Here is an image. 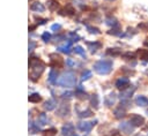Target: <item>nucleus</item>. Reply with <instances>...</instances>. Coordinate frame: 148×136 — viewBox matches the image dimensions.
Wrapping results in <instances>:
<instances>
[{
  "instance_id": "obj_1",
  "label": "nucleus",
  "mask_w": 148,
  "mask_h": 136,
  "mask_svg": "<svg viewBox=\"0 0 148 136\" xmlns=\"http://www.w3.org/2000/svg\"><path fill=\"white\" fill-rule=\"evenodd\" d=\"M29 67H30V73H29L30 80L37 81L39 78V76L42 75V73L44 71L45 65L38 58H30V60H29Z\"/></svg>"
},
{
  "instance_id": "obj_2",
  "label": "nucleus",
  "mask_w": 148,
  "mask_h": 136,
  "mask_svg": "<svg viewBox=\"0 0 148 136\" xmlns=\"http://www.w3.org/2000/svg\"><path fill=\"white\" fill-rule=\"evenodd\" d=\"M76 83V77H75V74L71 70L68 71H65L59 78H58V82L57 84H59L60 86H66V88H69V86H74Z\"/></svg>"
},
{
  "instance_id": "obj_3",
  "label": "nucleus",
  "mask_w": 148,
  "mask_h": 136,
  "mask_svg": "<svg viewBox=\"0 0 148 136\" xmlns=\"http://www.w3.org/2000/svg\"><path fill=\"white\" fill-rule=\"evenodd\" d=\"M112 60H99L95 62L94 69L99 75H108L112 70Z\"/></svg>"
},
{
  "instance_id": "obj_4",
  "label": "nucleus",
  "mask_w": 148,
  "mask_h": 136,
  "mask_svg": "<svg viewBox=\"0 0 148 136\" xmlns=\"http://www.w3.org/2000/svg\"><path fill=\"white\" fill-rule=\"evenodd\" d=\"M135 89H136V88H135L134 85H130L127 89L121 90V92H120V95H119L120 105H123V106H124V105H125V106L130 105V103H131V97L133 96Z\"/></svg>"
},
{
  "instance_id": "obj_5",
  "label": "nucleus",
  "mask_w": 148,
  "mask_h": 136,
  "mask_svg": "<svg viewBox=\"0 0 148 136\" xmlns=\"http://www.w3.org/2000/svg\"><path fill=\"white\" fill-rule=\"evenodd\" d=\"M130 122L134 127H140V126H142L145 123V118L142 115H140V114L134 113V114H131L130 115Z\"/></svg>"
},
{
  "instance_id": "obj_6",
  "label": "nucleus",
  "mask_w": 148,
  "mask_h": 136,
  "mask_svg": "<svg viewBox=\"0 0 148 136\" xmlns=\"http://www.w3.org/2000/svg\"><path fill=\"white\" fill-rule=\"evenodd\" d=\"M134 128H135V127H134L130 121H124V122L119 123V129H120V131L124 133V134H126V135L132 134V133L134 131Z\"/></svg>"
},
{
  "instance_id": "obj_7",
  "label": "nucleus",
  "mask_w": 148,
  "mask_h": 136,
  "mask_svg": "<svg viewBox=\"0 0 148 136\" xmlns=\"http://www.w3.org/2000/svg\"><path fill=\"white\" fill-rule=\"evenodd\" d=\"M96 120L95 121H92V122H89V121H81V122H79V124H77V128L81 130V131H84V133H89L91 129H92V127L96 124Z\"/></svg>"
},
{
  "instance_id": "obj_8",
  "label": "nucleus",
  "mask_w": 148,
  "mask_h": 136,
  "mask_svg": "<svg viewBox=\"0 0 148 136\" xmlns=\"http://www.w3.org/2000/svg\"><path fill=\"white\" fill-rule=\"evenodd\" d=\"M57 115L60 116V118H64V116L69 115V105L67 103L60 104L59 107H58V109H57Z\"/></svg>"
},
{
  "instance_id": "obj_9",
  "label": "nucleus",
  "mask_w": 148,
  "mask_h": 136,
  "mask_svg": "<svg viewBox=\"0 0 148 136\" xmlns=\"http://www.w3.org/2000/svg\"><path fill=\"white\" fill-rule=\"evenodd\" d=\"M130 86V80L127 77H119L116 81V88L119 90H125Z\"/></svg>"
},
{
  "instance_id": "obj_10",
  "label": "nucleus",
  "mask_w": 148,
  "mask_h": 136,
  "mask_svg": "<svg viewBox=\"0 0 148 136\" xmlns=\"http://www.w3.org/2000/svg\"><path fill=\"white\" fill-rule=\"evenodd\" d=\"M73 131H74V124L72 122H66L61 127V134H62V136H71Z\"/></svg>"
},
{
  "instance_id": "obj_11",
  "label": "nucleus",
  "mask_w": 148,
  "mask_h": 136,
  "mask_svg": "<svg viewBox=\"0 0 148 136\" xmlns=\"http://www.w3.org/2000/svg\"><path fill=\"white\" fill-rule=\"evenodd\" d=\"M50 58H51V66H52L53 68H57V67H61V66H62V59H61L59 55H57V54H51Z\"/></svg>"
},
{
  "instance_id": "obj_12",
  "label": "nucleus",
  "mask_w": 148,
  "mask_h": 136,
  "mask_svg": "<svg viewBox=\"0 0 148 136\" xmlns=\"http://www.w3.org/2000/svg\"><path fill=\"white\" fill-rule=\"evenodd\" d=\"M71 47H72V40H67L65 44L58 46L57 50L59 52H62V53H67L68 54V53H71Z\"/></svg>"
},
{
  "instance_id": "obj_13",
  "label": "nucleus",
  "mask_w": 148,
  "mask_h": 136,
  "mask_svg": "<svg viewBox=\"0 0 148 136\" xmlns=\"http://www.w3.org/2000/svg\"><path fill=\"white\" fill-rule=\"evenodd\" d=\"M116 98H117L116 93H114V92H111V93H109V95L104 98V104H105L108 107H111V106L114 104Z\"/></svg>"
},
{
  "instance_id": "obj_14",
  "label": "nucleus",
  "mask_w": 148,
  "mask_h": 136,
  "mask_svg": "<svg viewBox=\"0 0 148 136\" xmlns=\"http://www.w3.org/2000/svg\"><path fill=\"white\" fill-rule=\"evenodd\" d=\"M125 114H126V109H125V107H124L123 105L118 106V107L114 108V111H113V115H114L116 119H121V118L125 116Z\"/></svg>"
},
{
  "instance_id": "obj_15",
  "label": "nucleus",
  "mask_w": 148,
  "mask_h": 136,
  "mask_svg": "<svg viewBox=\"0 0 148 136\" xmlns=\"http://www.w3.org/2000/svg\"><path fill=\"white\" fill-rule=\"evenodd\" d=\"M87 46L90 50V52L94 53V52H96L97 50H99L102 47V44L99 41H87Z\"/></svg>"
},
{
  "instance_id": "obj_16",
  "label": "nucleus",
  "mask_w": 148,
  "mask_h": 136,
  "mask_svg": "<svg viewBox=\"0 0 148 136\" xmlns=\"http://www.w3.org/2000/svg\"><path fill=\"white\" fill-rule=\"evenodd\" d=\"M135 104H136L138 106L145 107V106L148 105V98L145 97V96H138V97L135 98Z\"/></svg>"
},
{
  "instance_id": "obj_17",
  "label": "nucleus",
  "mask_w": 148,
  "mask_h": 136,
  "mask_svg": "<svg viewBox=\"0 0 148 136\" xmlns=\"http://www.w3.org/2000/svg\"><path fill=\"white\" fill-rule=\"evenodd\" d=\"M136 55L139 56V59L147 61V60H148V50H145V48H139V50L136 51Z\"/></svg>"
},
{
  "instance_id": "obj_18",
  "label": "nucleus",
  "mask_w": 148,
  "mask_h": 136,
  "mask_svg": "<svg viewBox=\"0 0 148 136\" xmlns=\"http://www.w3.org/2000/svg\"><path fill=\"white\" fill-rule=\"evenodd\" d=\"M75 13V10H74V8L71 6V5H67L62 10H60V15H67V16H71V15H73Z\"/></svg>"
},
{
  "instance_id": "obj_19",
  "label": "nucleus",
  "mask_w": 148,
  "mask_h": 136,
  "mask_svg": "<svg viewBox=\"0 0 148 136\" xmlns=\"http://www.w3.org/2000/svg\"><path fill=\"white\" fill-rule=\"evenodd\" d=\"M56 106H57V101H56L54 99H49V100L44 104V108H45L46 111H52V109L56 108Z\"/></svg>"
},
{
  "instance_id": "obj_20",
  "label": "nucleus",
  "mask_w": 148,
  "mask_h": 136,
  "mask_svg": "<svg viewBox=\"0 0 148 136\" xmlns=\"http://www.w3.org/2000/svg\"><path fill=\"white\" fill-rule=\"evenodd\" d=\"M57 76H58V73H57V70L52 69V70L49 73V82H50L51 84H57V82H58V80H57Z\"/></svg>"
},
{
  "instance_id": "obj_21",
  "label": "nucleus",
  "mask_w": 148,
  "mask_h": 136,
  "mask_svg": "<svg viewBox=\"0 0 148 136\" xmlns=\"http://www.w3.org/2000/svg\"><path fill=\"white\" fill-rule=\"evenodd\" d=\"M30 9L34 10V12H44V10H45V7H44L43 3H40V2H34V3L30 6Z\"/></svg>"
},
{
  "instance_id": "obj_22",
  "label": "nucleus",
  "mask_w": 148,
  "mask_h": 136,
  "mask_svg": "<svg viewBox=\"0 0 148 136\" xmlns=\"http://www.w3.org/2000/svg\"><path fill=\"white\" fill-rule=\"evenodd\" d=\"M106 54L110 56H119L121 55V50L120 48H108Z\"/></svg>"
},
{
  "instance_id": "obj_23",
  "label": "nucleus",
  "mask_w": 148,
  "mask_h": 136,
  "mask_svg": "<svg viewBox=\"0 0 148 136\" xmlns=\"http://www.w3.org/2000/svg\"><path fill=\"white\" fill-rule=\"evenodd\" d=\"M75 96H76V97H79V98H81V99H84V98H87V93L84 92V89L82 88V85H79V86L76 88V91H75Z\"/></svg>"
},
{
  "instance_id": "obj_24",
  "label": "nucleus",
  "mask_w": 148,
  "mask_h": 136,
  "mask_svg": "<svg viewBox=\"0 0 148 136\" xmlns=\"http://www.w3.org/2000/svg\"><path fill=\"white\" fill-rule=\"evenodd\" d=\"M105 23L108 25H111L112 28H119V23H118V21L114 17H108L105 20Z\"/></svg>"
},
{
  "instance_id": "obj_25",
  "label": "nucleus",
  "mask_w": 148,
  "mask_h": 136,
  "mask_svg": "<svg viewBox=\"0 0 148 136\" xmlns=\"http://www.w3.org/2000/svg\"><path fill=\"white\" fill-rule=\"evenodd\" d=\"M90 104H91V106H92V107H95V108H97V107H98L99 99H98V96H97L96 93H94V95H91V96H90Z\"/></svg>"
},
{
  "instance_id": "obj_26",
  "label": "nucleus",
  "mask_w": 148,
  "mask_h": 136,
  "mask_svg": "<svg viewBox=\"0 0 148 136\" xmlns=\"http://www.w3.org/2000/svg\"><path fill=\"white\" fill-rule=\"evenodd\" d=\"M37 122H38L40 126L46 124V123H47V116H46V114H45V113H40V114L38 115V118H37Z\"/></svg>"
},
{
  "instance_id": "obj_27",
  "label": "nucleus",
  "mask_w": 148,
  "mask_h": 136,
  "mask_svg": "<svg viewBox=\"0 0 148 136\" xmlns=\"http://www.w3.org/2000/svg\"><path fill=\"white\" fill-rule=\"evenodd\" d=\"M28 99H29L30 103H38V101L42 100V97H40L38 93H31Z\"/></svg>"
},
{
  "instance_id": "obj_28",
  "label": "nucleus",
  "mask_w": 148,
  "mask_h": 136,
  "mask_svg": "<svg viewBox=\"0 0 148 136\" xmlns=\"http://www.w3.org/2000/svg\"><path fill=\"white\" fill-rule=\"evenodd\" d=\"M91 114H92V112H91V109H89V108H86L84 111H82V112H79V118H88V116H91Z\"/></svg>"
},
{
  "instance_id": "obj_29",
  "label": "nucleus",
  "mask_w": 148,
  "mask_h": 136,
  "mask_svg": "<svg viewBox=\"0 0 148 136\" xmlns=\"http://www.w3.org/2000/svg\"><path fill=\"white\" fill-rule=\"evenodd\" d=\"M58 7H59V3L56 0H49V8H50V10L54 12V10H57Z\"/></svg>"
},
{
  "instance_id": "obj_30",
  "label": "nucleus",
  "mask_w": 148,
  "mask_h": 136,
  "mask_svg": "<svg viewBox=\"0 0 148 136\" xmlns=\"http://www.w3.org/2000/svg\"><path fill=\"white\" fill-rule=\"evenodd\" d=\"M29 129H30V133H31V134H35V133H38V131H39V127H38L36 123H34L32 121H30Z\"/></svg>"
},
{
  "instance_id": "obj_31",
  "label": "nucleus",
  "mask_w": 148,
  "mask_h": 136,
  "mask_svg": "<svg viewBox=\"0 0 148 136\" xmlns=\"http://www.w3.org/2000/svg\"><path fill=\"white\" fill-rule=\"evenodd\" d=\"M74 52H75L76 54H80L81 56L86 58V52H84L83 47H81V46H75V48H74Z\"/></svg>"
},
{
  "instance_id": "obj_32",
  "label": "nucleus",
  "mask_w": 148,
  "mask_h": 136,
  "mask_svg": "<svg viewBox=\"0 0 148 136\" xmlns=\"http://www.w3.org/2000/svg\"><path fill=\"white\" fill-rule=\"evenodd\" d=\"M121 56H123L125 60H132V59H135V54H134V53H131V52H126V53L121 54Z\"/></svg>"
},
{
  "instance_id": "obj_33",
  "label": "nucleus",
  "mask_w": 148,
  "mask_h": 136,
  "mask_svg": "<svg viewBox=\"0 0 148 136\" xmlns=\"http://www.w3.org/2000/svg\"><path fill=\"white\" fill-rule=\"evenodd\" d=\"M89 77H91V71L90 70H84L82 73V75H81V81H86Z\"/></svg>"
},
{
  "instance_id": "obj_34",
  "label": "nucleus",
  "mask_w": 148,
  "mask_h": 136,
  "mask_svg": "<svg viewBox=\"0 0 148 136\" xmlns=\"http://www.w3.org/2000/svg\"><path fill=\"white\" fill-rule=\"evenodd\" d=\"M138 28L141 30V31H148V23H145V22H140Z\"/></svg>"
},
{
  "instance_id": "obj_35",
  "label": "nucleus",
  "mask_w": 148,
  "mask_h": 136,
  "mask_svg": "<svg viewBox=\"0 0 148 136\" xmlns=\"http://www.w3.org/2000/svg\"><path fill=\"white\" fill-rule=\"evenodd\" d=\"M42 39H43V41H45V43H47L50 39H51V33L50 32H44L43 35H42Z\"/></svg>"
},
{
  "instance_id": "obj_36",
  "label": "nucleus",
  "mask_w": 148,
  "mask_h": 136,
  "mask_svg": "<svg viewBox=\"0 0 148 136\" xmlns=\"http://www.w3.org/2000/svg\"><path fill=\"white\" fill-rule=\"evenodd\" d=\"M87 30H88L90 33H95V35L99 33V30H98L97 28H94V27H87Z\"/></svg>"
},
{
  "instance_id": "obj_37",
  "label": "nucleus",
  "mask_w": 148,
  "mask_h": 136,
  "mask_svg": "<svg viewBox=\"0 0 148 136\" xmlns=\"http://www.w3.org/2000/svg\"><path fill=\"white\" fill-rule=\"evenodd\" d=\"M44 133H46L45 135H47V136H52V135H54V134L57 133V129H56V128H50V129L45 130Z\"/></svg>"
},
{
  "instance_id": "obj_38",
  "label": "nucleus",
  "mask_w": 148,
  "mask_h": 136,
  "mask_svg": "<svg viewBox=\"0 0 148 136\" xmlns=\"http://www.w3.org/2000/svg\"><path fill=\"white\" fill-rule=\"evenodd\" d=\"M72 96H73V92H71V91L62 92V98H71Z\"/></svg>"
},
{
  "instance_id": "obj_39",
  "label": "nucleus",
  "mask_w": 148,
  "mask_h": 136,
  "mask_svg": "<svg viewBox=\"0 0 148 136\" xmlns=\"http://www.w3.org/2000/svg\"><path fill=\"white\" fill-rule=\"evenodd\" d=\"M35 46H36V43L32 41V40H30V41H29V52H31V51L35 48Z\"/></svg>"
},
{
  "instance_id": "obj_40",
  "label": "nucleus",
  "mask_w": 148,
  "mask_h": 136,
  "mask_svg": "<svg viewBox=\"0 0 148 136\" xmlns=\"http://www.w3.org/2000/svg\"><path fill=\"white\" fill-rule=\"evenodd\" d=\"M60 28H61V25H60V24H53V25L51 27V29H52L53 31H56V30H59Z\"/></svg>"
},
{
  "instance_id": "obj_41",
  "label": "nucleus",
  "mask_w": 148,
  "mask_h": 136,
  "mask_svg": "<svg viewBox=\"0 0 148 136\" xmlns=\"http://www.w3.org/2000/svg\"><path fill=\"white\" fill-rule=\"evenodd\" d=\"M111 136H121V135H120L119 131H117V130H112V131H111Z\"/></svg>"
},
{
  "instance_id": "obj_42",
  "label": "nucleus",
  "mask_w": 148,
  "mask_h": 136,
  "mask_svg": "<svg viewBox=\"0 0 148 136\" xmlns=\"http://www.w3.org/2000/svg\"><path fill=\"white\" fill-rule=\"evenodd\" d=\"M67 65H68V66H73V65H74V62H73L71 59H68V60H67Z\"/></svg>"
},
{
  "instance_id": "obj_43",
  "label": "nucleus",
  "mask_w": 148,
  "mask_h": 136,
  "mask_svg": "<svg viewBox=\"0 0 148 136\" xmlns=\"http://www.w3.org/2000/svg\"><path fill=\"white\" fill-rule=\"evenodd\" d=\"M143 45H145V46H147V47H148V37H147V38H146V39H145V40H143Z\"/></svg>"
},
{
  "instance_id": "obj_44",
  "label": "nucleus",
  "mask_w": 148,
  "mask_h": 136,
  "mask_svg": "<svg viewBox=\"0 0 148 136\" xmlns=\"http://www.w3.org/2000/svg\"><path fill=\"white\" fill-rule=\"evenodd\" d=\"M145 129H146V130H148V123H147V126L145 127Z\"/></svg>"
},
{
  "instance_id": "obj_45",
  "label": "nucleus",
  "mask_w": 148,
  "mask_h": 136,
  "mask_svg": "<svg viewBox=\"0 0 148 136\" xmlns=\"http://www.w3.org/2000/svg\"><path fill=\"white\" fill-rule=\"evenodd\" d=\"M135 136H143V135H141V134H138V135H135Z\"/></svg>"
},
{
  "instance_id": "obj_46",
  "label": "nucleus",
  "mask_w": 148,
  "mask_h": 136,
  "mask_svg": "<svg viewBox=\"0 0 148 136\" xmlns=\"http://www.w3.org/2000/svg\"><path fill=\"white\" fill-rule=\"evenodd\" d=\"M72 136H79V135H72Z\"/></svg>"
},
{
  "instance_id": "obj_47",
  "label": "nucleus",
  "mask_w": 148,
  "mask_h": 136,
  "mask_svg": "<svg viewBox=\"0 0 148 136\" xmlns=\"http://www.w3.org/2000/svg\"><path fill=\"white\" fill-rule=\"evenodd\" d=\"M147 113H148V109H147Z\"/></svg>"
},
{
  "instance_id": "obj_48",
  "label": "nucleus",
  "mask_w": 148,
  "mask_h": 136,
  "mask_svg": "<svg viewBox=\"0 0 148 136\" xmlns=\"http://www.w3.org/2000/svg\"><path fill=\"white\" fill-rule=\"evenodd\" d=\"M109 1H112V0H109Z\"/></svg>"
}]
</instances>
